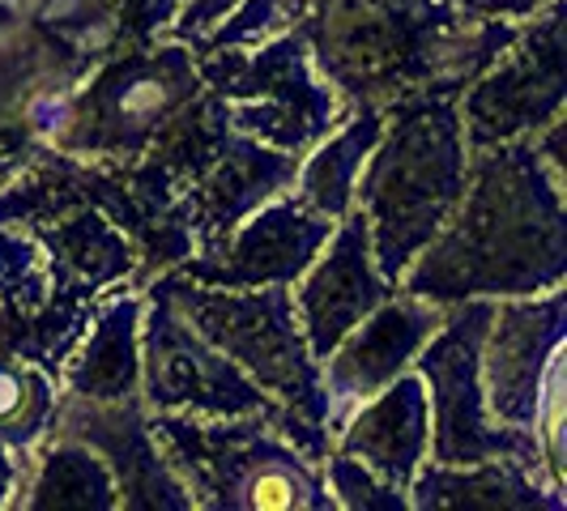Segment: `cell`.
I'll use <instances>...</instances> for the list:
<instances>
[{
  "label": "cell",
  "mask_w": 567,
  "mask_h": 511,
  "mask_svg": "<svg viewBox=\"0 0 567 511\" xmlns=\"http://www.w3.org/2000/svg\"><path fill=\"white\" fill-rule=\"evenodd\" d=\"M405 499L410 511H564L567 486L512 456H491L478 465L423 460L405 486Z\"/></svg>",
  "instance_id": "obj_19"
},
{
  "label": "cell",
  "mask_w": 567,
  "mask_h": 511,
  "mask_svg": "<svg viewBox=\"0 0 567 511\" xmlns=\"http://www.w3.org/2000/svg\"><path fill=\"white\" fill-rule=\"evenodd\" d=\"M474 18H508V22H525V18H534L542 4H550V0H461Z\"/></svg>",
  "instance_id": "obj_28"
},
{
  "label": "cell",
  "mask_w": 567,
  "mask_h": 511,
  "mask_svg": "<svg viewBox=\"0 0 567 511\" xmlns=\"http://www.w3.org/2000/svg\"><path fill=\"white\" fill-rule=\"evenodd\" d=\"M142 285L120 282L103 290L82 341L60 367V388L85 400L142 397Z\"/></svg>",
  "instance_id": "obj_18"
},
{
  "label": "cell",
  "mask_w": 567,
  "mask_h": 511,
  "mask_svg": "<svg viewBox=\"0 0 567 511\" xmlns=\"http://www.w3.org/2000/svg\"><path fill=\"white\" fill-rule=\"evenodd\" d=\"M27 511H120L112 469L103 456L69 435H43L27 460V478L13 494Z\"/></svg>",
  "instance_id": "obj_22"
},
{
  "label": "cell",
  "mask_w": 567,
  "mask_h": 511,
  "mask_svg": "<svg viewBox=\"0 0 567 511\" xmlns=\"http://www.w3.org/2000/svg\"><path fill=\"white\" fill-rule=\"evenodd\" d=\"M56 393L60 384L43 367L18 354H0V444L30 452L52 426Z\"/></svg>",
  "instance_id": "obj_23"
},
{
  "label": "cell",
  "mask_w": 567,
  "mask_h": 511,
  "mask_svg": "<svg viewBox=\"0 0 567 511\" xmlns=\"http://www.w3.org/2000/svg\"><path fill=\"white\" fill-rule=\"evenodd\" d=\"M27 460L30 452H13V448L0 444V511L13 508V494H18V486L27 478Z\"/></svg>",
  "instance_id": "obj_29"
},
{
  "label": "cell",
  "mask_w": 567,
  "mask_h": 511,
  "mask_svg": "<svg viewBox=\"0 0 567 511\" xmlns=\"http://www.w3.org/2000/svg\"><path fill=\"white\" fill-rule=\"evenodd\" d=\"M312 0H239L227 18L209 34H200L197 43H188L193 52H214V48H239V43H260L269 34L295 30L299 18L308 13Z\"/></svg>",
  "instance_id": "obj_24"
},
{
  "label": "cell",
  "mask_w": 567,
  "mask_h": 511,
  "mask_svg": "<svg viewBox=\"0 0 567 511\" xmlns=\"http://www.w3.org/2000/svg\"><path fill=\"white\" fill-rule=\"evenodd\" d=\"M564 400H567V358L564 350L550 358L546 379H542V400H538V435L542 460H546V473L559 486H567V452H564Z\"/></svg>",
  "instance_id": "obj_26"
},
{
  "label": "cell",
  "mask_w": 567,
  "mask_h": 511,
  "mask_svg": "<svg viewBox=\"0 0 567 511\" xmlns=\"http://www.w3.org/2000/svg\"><path fill=\"white\" fill-rule=\"evenodd\" d=\"M333 227L338 222L312 213L290 192H278L265 205H256L248 218H239L223 239L179 260L175 273L200 285H230V290L295 285L316 260V252L329 243Z\"/></svg>",
  "instance_id": "obj_12"
},
{
  "label": "cell",
  "mask_w": 567,
  "mask_h": 511,
  "mask_svg": "<svg viewBox=\"0 0 567 511\" xmlns=\"http://www.w3.org/2000/svg\"><path fill=\"white\" fill-rule=\"evenodd\" d=\"M495 299H465L444 307L440 328L423 341L410 367L419 371L431 409L426 460L435 465H478L491 456H512L520 465L546 469L534 430H516L491 418L483 397V337Z\"/></svg>",
  "instance_id": "obj_10"
},
{
  "label": "cell",
  "mask_w": 567,
  "mask_h": 511,
  "mask_svg": "<svg viewBox=\"0 0 567 511\" xmlns=\"http://www.w3.org/2000/svg\"><path fill=\"white\" fill-rule=\"evenodd\" d=\"M384 107L375 103H359L350 107V115L341 119L338 128L316 142L295 170V184H290V197L299 205H308L312 213L338 222L354 209V184H359V170L368 163V154L375 149L380 133H384Z\"/></svg>",
  "instance_id": "obj_21"
},
{
  "label": "cell",
  "mask_w": 567,
  "mask_h": 511,
  "mask_svg": "<svg viewBox=\"0 0 567 511\" xmlns=\"http://www.w3.org/2000/svg\"><path fill=\"white\" fill-rule=\"evenodd\" d=\"M567 337V290H542L520 299H495L483 337V397L491 418L516 430L538 423L542 379Z\"/></svg>",
  "instance_id": "obj_13"
},
{
  "label": "cell",
  "mask_w": 567,
  "mask_h": 511,
  "mask_svg": "<svg viewBox=\"0 0 567 511\" xmlns=\"http://www.w3.org/2000/svg\"><path fill=\"white\" fill-rule=\"evenodd\" d=\"M567 107V0L542 4L512 43L461 90L456 115L470 149L534 137Z\"/></svg>",
  "instance_id": "obj_11"
},
{
  "label": "cell",
  "mask_w": 567,
  "mask_h": 511,
  "mask_svg": "<svg viewBox=\"0 0 567 511\" xmlns=\"http://www.w3.org/2000/svg\"><path fill=\"white\" fill-rule=\"evenodd\" d=\"M150 430L197 511H338L320 465L260 414H150Z\"/></svg>",
  "instance_id": "obj_4"
},
{
  "label": "cell",
  "mask_w": 567,
  "mask_h": 511,
  "mask_svg": "<svg viewBox=\"0 0 567 511\" xmlns=\"http://www.w3.org/2000/svg\"><path fill=\"white\" fill-rule=\"evenodd\" d=\"M320 478L329 486L338 511H410L405 490L384 482L375 469L346 452H329L320 460Z\"/></svg>",
  "instance_id": "obj_25"
},
{
  "label": "cell",
  "mask_w": 567,
  "mask_h": 511,
  "mask_svg": "<svg viewBox=\"0 0 567 511\" xmlns=\"http://www.w3.org/2000/svg\"><path fill=\"white\" fill-rule=\"evenodd\" d=\"M520 22L474 18L461 0H312L299 34L346 107L461 90L512 43Z\"/></svg>",
  "instance_id": "obj_2"
},
{
  "label": "cell",
  "mask_w": 567,
  "mask_h": 511,
  "mask_svg": "<svg viewBox=\"0 0 567 511\" xmlns=\"http://www.w3.org/2000/svg\"><path fill=\"white\" fill-rule=\"evenodd\" d=\"M200 90L205 82L193 48L171 34L115 48L82 85H73L48 145L73 158L128 167L167 133L171 119Z\"/></svg>",
  "instance_id": "obj_6"
},
{
  "label": "cell",
  "mask_w": 567,
  "mask_h": 511,
  "mask_svg": "<svg viewBox=\"0 0 567 511\" xmlns=\"http://www.w3.org/2000/svg\"><path fill=\"white\" fill-rule=\"evenodd\" d=\"M426 439H431V409H426V388L419 371H401L389 388L375 397L359 400L341 426L333 430V452H346L375 469L384 482L398 490L410 486L426 460Z\"/></svg>",
  "instance_id": "obj_17"
},
{
  "label": "cell",
  "mask_w": 567,
  "mask_h": 511,
  "mask_svg": "<svg viewBox=\"0 0 567 511\" xmlns=\"http://www.w3.org/2000/svg\"><path fill=\"white\" fill-rule=\"evenodd\" d=\"M30 239L43 248L56 290L94 303L120 282L137 285V248L99 205H73L56 218L30 222Z\"/></svg>",
  "instance_id": "obj_20"
},
{
  "label": "cell",
  "mask_w": 567,
  "mask_h": 511,
  "mask_svg": "<svg viewBox=\"0 0 567 511\" xmlns=\"http://www.w3.org/2000/svg\"><path fill=\"white\" fill-rule=\"evenodd\" d=\"M167 299L209 345H218L248 379H256L269 397L303 414L312 426L329 430V400L320 384V363L312 358L290 285H200L184 273H158L142 285Z\"/></svg>",
  "instance_id": "obj_7"
},
{
  "label": "cell",
  "mask_w": 567,
  "mask_h": 511,
  "mask_svg": "<svg viewBox=\"0 0 567 511\" xmlns=\"http://www.w3.org/2000/svg\"><path fill=\"white\" fill-rule=\"evenodd\" d=\"M142 400L150 414H193V418H244L260 414L316 465L333 452V435L312 426L290 405L269 397L256 379L230 363L218 345L200 337L167 299L145 290L142 312Z\"/></svg>",
  "instance_id": "obj_9"
},
{
  "label": "cell",
  "mask_w": 567,
  "mask_h": 511,
  "mask_svg": "<svg viewBox=\"0 0 567 511\" xmlns=\"http://www.w3.org/2000/svg\"><path fill=\"white\" fill-rule=\"evenodd\" d=\"M137 163L167 192L179 227L193 234L197 248L223 239L239 218L278 192H290L299 158L269 149L248 133L227 124L223 103L200 90L171 128L145 149Z\"/></svg>",
  "instance_id": "obj_5"
},
{
  "label": "cell",
  "mask_w": 567,
  "mask_h": 511,
  "mask_svg": "<svg viewBox=\"0 0 567 511\" xmlns=\"http://www.w3.org/2000/svg\"><path fill=\"white\" fill-rule=\"evenodd\" d=\"M384 115V133L359 170L354 205L368 218L375 269L398 285L465 192L470 142L456 98L414 94L389 103Z\"/></svg>",
  "instance_id": "obj_3"
},
{
  "label": "cell",
  "mask_w": 567,
  "mask_h": 511,
  "mask_svg": "<svg viewBox=\"0 0 567 511\" xmlns=\"http://www.w3.org/2000/svg\"><path fill=\"white\" fill-rule=\"evenodd\" d=\"M440 320H444V307L414 299L398 285V294H389L333 345V354L320 363V384L329 400V435L359 400L375 397L401 371H410L414 354L440 328Z\"/></svg>",
  "instance_id": "obj_16"
},
{
  "label": "cell",
  "mask_w": 567,
  "mask_h": 511,
  "mask_svg": "<svg viewBox=\"0 0 567 511\" xmlns=\"http://www.w3.org/2000/svg\"><path fill=\"white\" fill-rule=\"evenodd\" d=\"M48 435L82 439L85 448L103 456L124 511H197L193 494L175 478V469L150 430V409L142 397L85 400L60 388Z\"/></svg>",
  "instance_id": "obj_14"
},
{
  "label": "cell",
  "mask_w": 567,
  "mask_h": 511,
  "mask_svg": "<svg viewBox=\"0 0 567 511\" xmlns=\"http://www.w3.org/2000/svg\"><path fill=\"white\" fill-rule=\"evenodd\" d=\"M564 184L567 170L550 167L534 137L470 149L465 192L398 285L435 307L564 285Z\"/></svg>",
  "instance_id": "obj_1"
},
{
  "label": "cell",
  "mask_w": 567,
  "mask_h": 511,
  "mask_svg": "<svg viewBox=\"0 0 567 511\" xmlns=\"http://www.w3.org/2000/svg\"><path fill=\"white\" fill-rule=\"evenodd\" d=\"M193 56L200 82L223 103L230 128L248 133L269 149L303 158L350 115L338 90L316 73L312 52L299 30Z\"/></svg>",
  "instance_id": "obj_8"
},
{
  "label": "cell",
  "mask_w": 567,
  "mask_h": 511,
  "mask_svg": "<svg viewBox=\"0 0 567 511\" xmlns=\"http://www.w3.org/2000/svg\"><path fill=\"white\" fill-rule=\"evenodd\" d=\"M389 294H398V285L375 269L371 252V230L363 209L354 205L329 234V243L316 252V260L303 269V278L290 285L295 315L303 341L312 350L316 363H324L363 315H371Z\"/></svg>",
  "instance_id": "obj_15"
},
{
  "label": "cell",
  "mask_w": 567,
  "mask_h": 511,
  "mask_svg": "<svg viewBox=\"0 0 567 511\" xmlns=\"http://www.w3.org/2000/svg\"><path fill=\"white\" fill-rule=\"evenodd\" d=\"M235 4H239V0H184L179 13H175V22L167 27V34L179 39V43H197L200 34H209Z\"/></svg>",
  "instance_id": "obj_27"
}]
</instances>
